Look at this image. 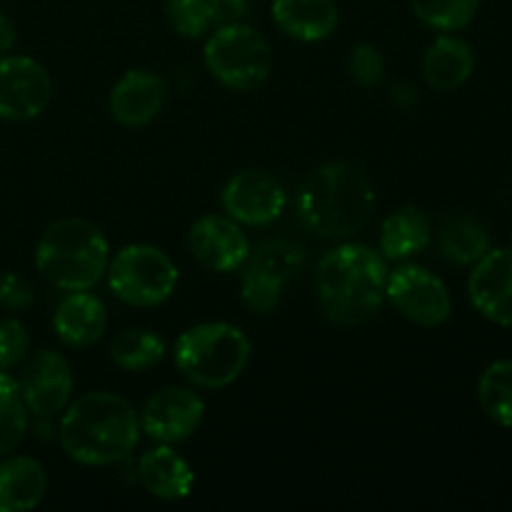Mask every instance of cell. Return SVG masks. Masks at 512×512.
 Masks as SVG:
<instances>
[{
	"label": "cell",
	"instance_id": "obj_1",
	"mask_svg": "<svg viewBox=\"0 0 512 512\" xmlns=\"http://www.w3.org/2000/svg\"><path fill=\"white\" fill-rule=\"evenodd\" d=\"M388 265L368 245H340L320 258L315 293L325 318L338 325H363L385 303Z\"/></svg>",
	"mask_w": 512,
	"mask_h": 512
},
{
	"label": "cell",
	"instance_id": "obj_2",
	"mask_svg": "<svg viewBox=\"0 0 512 512\" xmlns=\"http://www.w3.org/2000/svg\"><path fill=\"white\" fill-rule=\"evenodd\" d=\"M133 405L115 393H85L60 420V445L80 465H113L138 445Z\"/></svg>",
	"mask_w": 512,
	"mask_h": 512
},
{
	"label": "cell",
	"instance_id": "obj_3",
	"mask_svg": "<svg viewBox=\"0 0 512 512\" xmlns=\"http://www.w3.org/2000/svg\"><path fill=\"white\" fill-rule=\"evenodd\" d=\"M373 205V183L350 163L320 165L298 190L300 220L320 238H348L363 230Z\"/></svg>",
	"mask_w": 512,
	"mask_h": 512
},
{
	"label": "cell",
	"instance_id": "obj_4",
	"mask_svg": "<svg viewBox=\"0 0 512 512\" xmlns=\"http://www.w3.org/2000/svg\"><path fill=\"white\" fill-rule=\"evenodd\" d=\"M110 263V248L105 235L93 223L80 218L55 220L45 228L35 245V268L55 288L90 290Z\"/></svg>",
	"mask_w": 512,
	"mask_h": 512
},
{
	"label": "cell",
	"instance_id": "obj_5",
	"mask_svg": "<svg viewBox=\"0 0 512 512\" xmlns=\"http://www.w3.org/2000/svg\"><path fill=\"white\" fill-rule=\"evenodd\" d=\"M248 335L230 323H203L175 343V365L198 388L220 390L243 375L250 360Z\"/></svg>",
	"mask_w": 512,
	"mask_h": 512
},
{
	"label": "cell",
	"instance_id": "obj_6",
	"mask_svg": "<svg viewBox=\"0 0 512 512\" xmlns=\"http://www.w3.org/2000/svg\"><path fill=\"white\" fill-rule=\"evenodd\" d=\"M205 65L220 83L233 90H255L273 70L268 40L245 23L220 25L205 45Z\"/></svg>",
	"mask_w": 512,
	"mask_h": 512
},
{
	"label": "cell",
	"instance_id": "obj_7",
	"mask_svg": "<svg viewBox=\"0 0 512 512\" xmlns=\"http://www.w3.org/2000/svg\"><path fill=\"white\" fill-rule=\"evenodd\" d=\"M105 273L115 298L135 308L163 305L178 285L175 263L153 245H128L108 263Z\"/></svg>",
	"mask_w": 512,
	"mask_h": 512
},
{
	"label": "cell",
	"instance_id": "obj_8",
	"mask_svg": "<svg viewBox=\"0 0 512 512\" xmlns=\"http://www.w3.org/2000/svg\"><path fill=\"white\" fill-rule=\"evenodd\" d=\"M385 298L400 315L425 328L443 325L453 313V300L443 280L420 265H400L395 273H388Z\"/></svg>",
	"mask_w": 512,
	"mask_h": 512
},
{
	"label": "cell",
	"instance_id": "obj_9",
	"mask_svg": "<svg viewBox=\"0 0 512 512\" xmlns=\"http://www.w3.org/2000/svg\"><path fill=\"white\" fill-rule=\"evenodd\" d=\"M53 83L40 63L23 55L0 58V118L10 123L33 120L48 108Z\"/></svg>",
	"mask_w": 512,
	"mask_h": 512
},
{
	"label": "cell",
	"instance_id": "obj_10",
	"mask_svg": "<svg viewBox=\"0 0 512 512\" xmlns=\"http://www.w3.org/2000/svg\"><path fill=\"white\" fill-rule=\"evenodd\" d=\"M18 388L28 413L50 418L68 408L73 393V370L60 353L40 350L25 363Z\"/></svg>",
	"mask_w": 512,
	"mask_h": 512
},
{
	"label": "cell",
	"instance_id": "obj_11",
	"mask_svg": "<svg viewBox=\"0 0 512 512\" xmlns=\"http://www.w3.org/2000/svg\"><path fill=\"white\" fill-rule=\"evenodd\" d=\"M205 403L198 393L188 388H165L145 403L138 423L148 438L163 445H175L188 440L203 420Z\"/></svg>",
	"mask_w": 512,
	"mask_h": 512
},
{
	"label": "cell",
	"instance_id": "obj_12",
	"mask_svg": "<svg viewBox=\"0 0 512 512\" xmlns=\"http://www.w3.org/2000/svg\"><path fill=\"white\" fill-rule=\"evenodd\" d=\"M285 188L263 170H243L223 188V208L235 223L270 225L283 215Z\"/></svg>",
	"mask_w": 512,
	"mask_h": 512
},
{
	"label": "cell",
	"instance_id": "obj_13",
	"mask_svg": "<svg viewBox=\"0 0 512 512\" xmlns=\"http://www.w3.org/2000/svg\"><path fill=\"white\" fill-rule=\"evenodd\" d=\"M188 248L205 268L215 273H233L248 263L250 240L233 218L205 215L190 228Z\"/></svg>",
	"mask_w": 512,
	"mask_h": 512
},
{
	"label": "cell",
	"instance_id": "obj_14",
	"mask_svg": "<svg viewBox=\"0 0 512 512\" xmlns=\"http://www.w3.org/2000/svg\"><path fill=\"white\" fill-rule=\"evenodd\" d=\"M473 308L490 323L512 328V250L490 248L468 280Z\"/></svg>",
	"mask_w": 512,
	"mask_h": 512
},
{
	"label": "cell",
	"instance_id": "obj_15",
	"mask_svg": "<svg viewBox=\"0 0 512 512\" xmlns=\"http://www.w3.org/2000/svg\"><path fill=\"white\" fill-rule=\"evenodd\" d=\"M165 103V83L150 70H128L110 90V115L125 128L153 123Z\"/></svg>",
	"mask_w": 512,
	"mask_h": 512
},
{
	"label": "cell",
	"instance_id": "obj_16",
	"mask_svg": "<svg viewBox=\"0 0 512 512\" xmlns=\"http://www.w3.org/2000/svg\"><path fill=\"white\" fill-rule=\"evenodd\" d=\"M55 333L68 348L83 350L98 343L108 328V310L103 300L88 290H75L55 310Z\"/></svg>",
	"mask_w": 512,
	"mask_h": 512
},
{
	"label": "cell",
	"instance_id": "obj_17",
	"mask_svg": "<svg viewBox=\"0 0 512 512\" xmlns=\"http://www.w3.org/2000/svg\"><path fill=\"white\" fill-rule=\"evenodd\" d=\"M273 20L288 38L318 43L338 28L335 0H273Z\"/></svg>",
	"mask_w": 512,
	"mask_h": 512
},
{
	"label": "cell",
	"instance_id": "obj_18",
	"mask_svg": "<svg viewBox=\"0 0 512 512\" xmlns=\"http://www.w3.org/2000/svg\"><path fill=\"white\" fill-rule=\"evenodd\" d=\"M138 478L160 500H183L193 490L195 473L173 448H153L140 458Z\"/></svg>",
	"mask_w": 512,
	"mask_h": 512
},
{
	"label": "cell",
	"instance_id": "obj_19",
	"mask_svg": "<svg viewBox=\"0 0 512 512\" xmlns=\"http://www.w3.org/2000/svg\"><path fill=\"white\" fill-rule=\"evenodd\" d=\"M48 475L35 458H5L0 463V512H25L40 505Z\"/></svg>",
	"mask_w": 512,
	"mask_h": 512
},
{
	"label": "cell",
	"instance_id": "obj_20",
	"mask_svg": "<svg viewBox=\"0 0 512 512\" xmlns=\"http://www.w3.org/2000/svg\"><path fill=\"white\" fill-rule=\"evenodd\" d=\"M475 55L465 40L453 35H440L423 58V73L430 88L450 93L465 85L473 75Z\"/></svg>",
	"mask_w": 512,
	"mask_h": 512
},
{
	"label": "cell",
	"instance_id": "obj_21",
	"mask_svg": "<svg viewBox=\"0 0 512 512\" xmlns=\"http://www.w3.org/2000/svg\"><path fill=\"white\" fill-rule=\"evenodd\" d=\"M430 220L415 205H405L398 213L388 215L380 228V253L390 260H405L423 253L430 245Z\"/></svg>",
	"mask_w": 512,
	"mask_h": 512
},
{
	"label": "cell",
	"instance_id": "obj_22",
	"mask_svg": "<svg viewBox=\"0 0 512 512\" xmlns=\"http://www.w3.org/2000/svg\"><path fill=\"white\" fill-rule=\"evenodd\" d=\"M440 250L450 263L475 265L490 250V235L478 220L458 215L440 228Z\"/></svg>",
	"mask_w": 512,
	"mask_h": 512
},
{
	"label": "cell",
	"instance_id": "obj_23",
	"mask_svg": "<svg viewBox=\"0 0 512 512\" xmlns=\"http://www.w3.org/2000/svg\"><path fill=\"white\" fill-rule=\"evenodd\" d=\"M110 358L118 368L145 373L165 358V343L150 330H125L110 345Z\"/></svg>",
	"mask_w": 512,
	"mask_h": 512
},
{
	"label": "cell",
	"instance_id": "obj_24",
	"mask_svg": "<svg viewBox=\"0 0 512 512\" xmlns=\"http://www.w3.org/2000/svg\"><path fill=\"white\" fill-rule=\"evenodd\" d=\"M303 265L305 248L293 240H268V243H260L258 248L250 250L248 255V268L258 270V273L268 275L283 285L290 278H295L303 270Z\"/></svg>",
	"mask_w": 512,
	"mask_h": 512
},
{
	"label": "cell",
	"instance_id": "obj_25",
	"mask_svg": "<svg viewBox=\"0 0 512 512\" xmlns=\"http://www.w3.org/2000/svg\"><path fill=\"white\" fill-rule=\"evenodd\" d=\"M478 398L490 420L512 428V360H495L478 383Z\"/></svg>",
	"mask_w": 512,
	"mask_h": 512
},
{
	"label": "cell",
	"instance_id": "obj_26",
	"mask_svg": "<svg viewBox=\"0 0 512 512\" xmlns=\"http://www.w3.org/2000/svg\"><path fill=\"white\" fill-rule=\"evenodd\" d=\"M28 430V408L23 403L18 383L0 370V458L13 453Z\"/></svg>",
	"mask_w": 512,
	"mask_h": 512
},
{
	"label": "cell",
	"instance_id": "obj_27",
	"mask_svg": "<svg viewBox=\"0 0 512 512\" xmlns=\"http://www.w3.org/2000/svg\"><path fill=\"white\" fill-rule=\"evenodd\" d=\"M410 8L428 28L453 33L473 23L480 0H410Z\"/></svg>",
	"mask_w": 512,
	"mask_h": 512
},
{
	"label": "cell",
	"instance_id": "obj_28",
	"mask_svg": "<svg viewBox=\"0 0 512 512\" xmlns=\"http://www.w3.org/2000/svg\"><path fill=\"white\" fill-rule=\"evenodd\" d=\"M165 15L183 38H200L213 25L210 0H165Z\"/></svg>",
	"mask_w": 512,
	"mask_h": 512
},
{
	"label": "cell",
	"instance_id": "obj_29",
	"mask_svg": "<svg viewBox=\"0 0 512 512\" xmlns=\"http://www.w3.org/2000/svg\"><path fill=\"white\" fill-rule=\"evenodd\" d=\"M285 285L278 280L268 278V275L258 273L253 268H245L243 283H240V293H243L245 305H248L253 313H270V310L278 308L280 293H283Z\"/></svg>",
	"mask_w": 512,
	"mask_h": 512
},
{
	"label": "cell",
	"instance_id": "obj_30",
	"mask_svg": "<svg viewBox=\"0 0 512 512\" xmlns=\"http://www.w3.org/2000/svg\"><path fill=\"white\" fill-rule=\"evenodd\" d=\"M348 70L353 75V80L363 88H373L383 80L385 75V60L380 55V50L370 43L355 45L353 53H350Z\"/></svg>",
	"mask_w": 512,
	"mask_h": 512
},
{
	"label": "cell",
	"instance_id": "obj_31",
	"mask_svg": "<svg viewBox=\"0 0 512 512\" xmlns=\"http://www.w3.org/2000/svg\"><path fill=\"white\" fill-rule=\"evenodd\" d=\"M30 350V335L20 320H0V370H10L23 363Z\"/></svg>",
	"mask_w": 512,
	"mask_h": 512
},
{
	"label": "cell",
	"instance_id": "obj_32",
	"mask_svg": "<svg viewBox=\"0 0 512 512\" xmlns=\"http://www.w3.org/2000/svg\"><path fill=\"white\" fill-rule=\"evenodd\" d=\"M35 300V290L23 275L0 273V305L8 310L30 308Z\"/></svg>",
	"mask_w": 512,
	"mask_h": 512
},
{
	"label": "cell",
	"instance_id": "obj_33",
	"mask_svg": "<svg viewBox=\"0 0 512 512\" xmlns=\"http://www.w3.org/2000/svg\"><path fill=\"white\" fill-rule=\"evenodd\" d=\"M210 8H213V23L228 25L248 15L250 0H210Z\"/></svg>",
	"mask_w": 512,
	"mask_h": 512
},
{
	"label": "cell",
	"instance_id": "obj_34",
	"mask_svg": "<svg viewBox=\"0 0 512 512\" xmlns=\"http://www.w3.org/2000/svg\"><path fill=\"white\" fill-rule=\"evenodd\" d=\"M15 45V25L5 10H0V55L8 53Z\"/></svg>",
	"mask_w": 512,
	"mask_h": 512
}]
</instances>
